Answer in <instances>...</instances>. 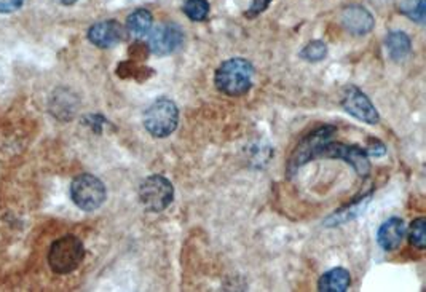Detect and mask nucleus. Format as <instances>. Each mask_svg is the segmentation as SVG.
<instances>
[{"instance_id":"obj_8","label":"nucleus","mask_w":426,"mask_h":292,"mask_svg":"<svg viewBox=\"0 0 426 292\" xmlns=\"http://www.w3.org/2000/svg\"><path fill=\"white\" fill-rule=\"evenodd\" d=\"M342 107L353 117L367 125H377L380 122V115L372 101L367 98L366 93H363L355 85L345 88L344 96H342Z\"/></svg>"},{"instance_id":"obj_13","label":"nucleus","mask_w":426,"mask_h":292,"mask_svg":"<svg viewBox=\"0 0 426 292\" xmlns=\"http://www.w3.org/2000/svg\"><path fill=\"white\" fill-rule=\"evenodd\" d=\"M351 286L350 272L345 268H332L326 272L318 281V289L321 292H345Z\"/></svg>"},{"instance_id":"obj_10","label":"nucleus","mask_w":426,"mask_h":292,"mask_svg":"<svg viewBox=\"0 0 426 292\" xmlns=\"http://www.w3.org/2000/svg\"><path fill=\"white\" fill-rule=\"evenodd\" d=\"M88 40L99 48H110L125 40V29L114 20L101 21L90 27Z\"/></svg>"},{"instance_id":"obj_22","label":"nucleus","mask_w":426,"mask_h":292,"mask_svg":"<svg viewBox=\"0 0 426 292\" xmlns=\"http://www.w3.org/2000/svg\"><path fill=\"white\" fill-rule=\"evenodd\" d=\"M61 5H74L77 0H58Z\"/></svg>"},{"instance_id":"obj_11","label":"nucleus","mask_w":426,"mask_h":292,"mask_svg":"<svg viewBox=\"0 0 426 292\" xmlns=\"http://www.w3.org/2000/svg\"><path fill=\"white\" fill-rule=\"evenodd\" d=\"M342 23L355 36H364L372 31L374 27V18L366 8L358 7V5H351L347 7L342 13Z\"/></svg>"},{"instance_id":"obj_12","label":"nucleus","mask_w":426,"mask_h":292,"mask_svg":"<svg viewBox=\"0 0 426 292\" xmlns=\"http://www.w3.org/2000/svg\"><path fill=\"white\" fill-rule=\"evenodd\" d=\"M406 236V224L400 217H391L380 225L377 241L385 251H395Z\"/></svg>"},{"instance_id":"obj_6","label":"nucleus","mask_w":426,"mask_h":292,"mask_svg":"<svg viewBox=\"0 0 426 292\" xmlns=\"http://www.w3.org/2000/svg\"><path fill=\"white\" fill-rule=\"evenodd\" d=\"M317 158L344 160V162L355 168V171L361 178H366L370 171V163L366 151L358 146L344 144V142H332L330 139L323 142V144L317 148V153H314V160Z\"/></svg>"},{"instance_id":"obj_9","label":"nucleus","mask_w":426,"mask_h":292,"mask_svg":"<svg viewBox=\"0 0 426 292\" xmlns=\"http://www.w3.org/2000/svg\"><path fill=\"white\" fill-rule=\"evenodd\" d=\"M149 48L157 56H166L178 52L184 42V32L178 24L165 23L149 32Z\"/></svg>"},{"instance_id":"obj_7","label":"nucleus","mask_w":426,"mask_h":292,"mask_svg":"<svg viewBox=\"0 0 426 292\" xmlns=\"http://www.w3.org/2000/svg\"><path fill=\"white\" fill-rule=\"evenodd\" d=\"M335 126L332 125H324L318 128L317 131H313L312 135H308L307 137H303L301 141V144L296 147L294 153L287 163V173L291 176L296 173L297 169H301L303 164H307L308 162H313L314 153H317V148L323 144V142L329 141L332 136L335 133Z\"/></svg>"},{"instance_id":"obj_14","label":"nucleus","mask_w":426,"mask_h":292,"mask_svg":"<svg viewBox=\"0 0 426 292\" xmlns=\"http://www.w3.org/2000/svg\"><path fill=\"white\" fill-rule=\"evenodd\" d=\"M152 24H153L152 13L146 8L136 10V12H132L128 16V20H126V29H128L131 36H135L137 38L146 37L149 32L152 31Z\"/></svg>"},{"instance_id":"obj_4","label":"nucleus","mask_w":426,"mask_h":292,"mask_svg":"<svg viewBox=\"0 0 426 292\" xmlns=\"http://www.w3.org/2000/svg\"><path fill=\"white\" fill-rule=\"evenodd\" d=\"M70 198L83 211H96L107 198L106 185L93 174H80L72 180Z\"/></svg>"},{"instance_id":"obj_17","label":"nucleus","mask_w":426,"mask_h":292,"mask_svg":"<svg viewBox=\"0 0 426 292\" xmlns=\"http://www.w3.org/2000/svg\"><path fill=\"white\" fill-rule=\"evenodd\" d=\"M184 13L192 21H204L209 15L208 0H187L184 3Z\"/></svg>"},{"instance_id":"obj_2","label":"nucleus","mask_w":426,"mask_h":292,"mask_svg":"<svg viewBox=\"0 0 426 292\" xmlns=\"http://www.w3.org/2000/svg\"><path fill=\"white\" fill-rule=\"evenodd\" d=\"M85 257V247L74 235L61 236L50 247L48 263L50 268L58 275H68L80 267Z\"/></svg>"},{"instance_id":"obj_19","label":"nucleus","mask_w":426,"mask_h":292,"mask_svg":"<svg viewBox=\"0 0 426 292\" xmlns=\"http://www.w3.org/2000/svg\"><path fill=\"white\" fill-rule=\"evenodd\" d=\"M364 151H366L367 155L381 157L386 153V147H385L383 142H380L379 139H369V146L364 148Z\"/></svg>"},{"instance_id":"obj_20","label":"nucleus","mask_w":426,"mask_h":292,"mask_svg":"<svg viewBox=\"0 0 426 292\" xmlns=\"http://www.w3.org/2000/svg\"><path fill=\"white\" fill-rule=\"evenodd\" d=\"M270 2H272V0H252V5H251V8L246 12V16L248 18H254V16L262 13L264 10L268 7Z\"/></svg>"},{"instance_id":"obj_21","label":"nucleus","mask_w":426,"mask_h":292,"mask_svg":"<svg viewBox=\"0 0 426 292\" xmlns=\"http://www.w3.org/2000/svg\"><path fill=\"white\" fill-rule=\"evenodd\" d=\"M24 0H0V13H12L21 8Z\"/></svg>"},{"instance_id":"obj_15","label":"nucleus","mask_w":426,"mask_h":292,"mask_svg":"<svg viewBox=\"0 0 426 292\" xmlns=\"http://www.w3.org/2000/svg\"><path fill=\"white\" fill-rule=\"evenodd\" d=\"M412 42L406 32H390L388 37H386V49H388V54L393 61H402L404 58L411 53Z\"/></svg>"},{"instance_id":"obj_18","label":"nucleus","mask_w":426,"mask_h":292,"mask_svg":"<svg viewBox=\"0 0 426 292\" xmlns=\"http://www.w3.org/2000/svg\"><path fill=\"white\" fill-rule=\"evenodd\" d=\"M328 56V45L321 40H313L302 49L301 58L308 63H319Z\"/></svg>"},{"instance_id":"obj_3","label":"nucleus","mask_w":426,"mask_h":292,"mask_svg":"<svg viewBox=\"0 0 426 292\" xmlns=\"http://www.w3.org/2000/svg\"><path fill=\"white\" fill-rule=\"evenodd\" d=\"M179 123V109L168 98H158L144 112V126L153 137H168Z\"/></svg>"},{"instance_id":"obj_16","label":"nucleus","mask_w":426,"mask_h":292,"mask_svg":"<svg viewBox=\"0 0 426 292\" xmlns=\"http://www.w3.org/2000/svg\"><path fill=\"white\" fill-rule=\"evenodd\" d=\"M409 241L417 249L423 251L426 247V219L418 217L415 219L409 229Z\"/></svg>"},{"instance_id":"obj_5","label":"nucleus","mask_w":426,"mask_h":292,"mask_svg":"<svg viewBox=\"0 0 426 292\" xmlns=\"http://www.w3.org/2000/svg\"><path fill=\"white\" fill-rule=\"evenodd\" d=\"M174 187L162 174H152L139 185L141 205L151 213H162L173 203Z\"/></svg>"},{"instance_id":"obj_1","label":"nucleus","mask_w":426,"mask_h":292,"mask_svg":"<svg viewBox=\"0 0 426 292\" xmlns=\"http://www.w3.org/2000/svg\"><path fill=\"white\" fill-rule=\"evenodd\" d=\"M254 79L252 64L245 58L227 59L214 74V85L227 96H243L251 90Z\"/></svg>"}]
</instances>
